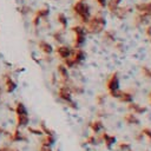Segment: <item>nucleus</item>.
I'll list each match as a JSON object with an SVG mask.
<instances>
[{
  "instance_id": "f257e3e1",
  "label": "nucleus",
  "mask_w": 151,
  "mask_h": 151,
  "mask_svg": "<svg viewBox=\"0 0 151 151\" xmlns=\"http://www.w3.org/2000/svg\"><path fill=\"white\" fill-rule=\"evenodd\" d=\"M105 26H106V20L101 13H97L94 15H91L88 21L84 25L86 33H90V34L101 33L105 29Z\"/></svg>"
},
{
  "instance_id": "f03ea898",
  "label": "nucleus",
  "mask_w": 151,
  "mask_h": 151,
  "mask_svg": "<svg viewBox=\"0 0 151 151\" xmlns=\"http://www.w3.org/2000/svg\"><path fill=\"white\" fill-rule=\"evenodd\" d=\"M90 11H91L90 6L85 2V0H77L72 5V13H73L74 18L79 21L80 25H85L88 21L90 17H91Z\"/></svg>"
},
{
  "instance_id": "7ed1b4c3",
  "label": "nucleus",
  "mask_w": 151,
  "mask_h": 151,
  "mask_svg": "<svg viewBox=\"0 0 151 151\" xmlns=\"http://www.w3.org/2000/svg\"><path fill=\"white\" fill-rule=\"evenodd\" d=\"M71 31L74 33V38H73V47L74 48H79L84 45L85 42V39H86V31H85V27L84 25H74L71 27Z\"/></svg>"
},
{
  "instance_id": "20e7f679",
  "label": "nucleus",
  "mask_w": 151,
  "mask_h": 151,
  "mask_svg": "<svg viewBox=\"0 0 151 151\" xmlns=\"http://www.w3.org/2000/svg\"><path fill=\"white\" fill-rule=\"evenodd\" d=\"M106 88L107 91H116L119 90V78H118V73L114 72L111 74V77L107 79L106 81Z\"/></svg>"
},
{
  "instance_id": "39448f33",
  "label": "nucleus",
  "mask_w": 151,
  "mask_h": 151,
  "mask_svg": "<svg viewBox=\"0 0 151 151\" xmlns=\"http://www.w3.org/2000/svg\"><path fill=\"white\" fill-rule=\"evenodd\" d=\"M134 9L137 13H140L146 17H151V1L150 2H139L134 6Z\"/></svg>"
},
{
  "instance_id": "423d86ee",
  "label": "nucleus",
  "mask_w": 151,
  "mask_h": 151,
  "mask_svg": "<svg viewBox=\"0 0 151 151\" xmlns=\"http://www.w3.org/2000/svg\"><path fill=\"white\" fill-rule=\"evenodd\" d=\"M131 12H132V8H131L130 6H119V7L117 8V11L113 13V15H114L117 19L123 20V19H125Z\"/></svg>"
},
{
  "instance_id": "0eeeda50",
  "label": "nucleus",
  "mask_w": 151,
  "mask_h": 151,
  "mask_svg": "<svg viewBox=\"0 0 151 151\" xmlns=\"http://www.w3.org/2000/svg\"><path fill=\"white\" fill-rule=\"evenodd\" d=\"M70 57L73 59L74 64H76V65H78V64H80V63L85 59V51H84V50H81L80 47H79V48H74V50H72V52H71Z\"/></svg>"
},
{
  "instance_id": "6e6552de",
  "label": "nucleus",
  "mask_w": 151,
  "mask_h": 151,
  "mask_svg": "<svg viewBox=\"0 0 151 151\" xmlns=\"http://www.w3.org/2000/svg\"><path fill=\"white\" fill-rule=\"evenodd\" d=\"M58 94L61 99H64L66 101H71V88H70L68 85L61 84L58 88Z\"/></svg>"
},
{
  "instance_id": "1a4fd4ad",
  "label": "nucleus",
  "mask_w": 151,
  "mask_h": 151,
  "mask_svg": "<svg viewBox=\"0 0 151 151\" xmlns=\"http://www.w3.org/2000/svg\"><path fill=\"white\" fill-rule=\"evenodd\" d=\"M149 19L150 18L146 17V15H143L140 13H136V15L133 18V25L136 27H142V26H144V25H146L149 22Z\"/></svg>"
},
{
  "instance_id": "9d476101",
  "label": "nucleus",
  "mask_w": 151,
  "mask_h": 151,
  "mask_svg": "<svg viewBox=\"0 0 151 151\" xmlns=\"http://www.w3.org/2000/svg\"><path fill=\"white\" fill-rule=\"evenodd\" d=\"M71 52H72V50H71L70 47H67V46H64V45L58 46V47L55 48V53H57V55H58L60 59H65V58L70 57Z\"/></svg>"
},
{
  "instance_id": "9b49d317",
  "label": "nucleus",
  "mask_w": 151,
  "mask_h": 151,
  "mask_svg": "<svg viewBox=\"0 0 151 151\" xmlns=\"http://www.w3.org/2000/svg\"><path fill=\"white\" fill-rule=\"evenodd\" d=\"M38 46H39V50H40L44 54H46V55H47V54H51L52 51H53L51 44H48L46 40H39Z\"/></svg>"
},
{
  "instance_id": "f8f14e48",
  "label": "nucleus",
  "mask_w": 151,
  "mask_h": 151,
  "mask_svg": "<svg viewBox=\"0 0 151 151\" xmlns=\"http://www.w3.org/2000/svg\"><path fill=\"white\" fill-rule=\"evenodd\" d=\"M55 19H57V22L60 25L61 29L65 31L66 27H67V17L65 15V13H63V12L57 13V14H55Z\"/></svg>"
},
{
  "instance_id": "ddd939ff",
  "label": "nucleus",
  "mask_w": 151,
  "mask_h": 151,
  "mask_svg": "<svg viewBox=\"0 0 151 151\" xmlns=\"http://www.w3.org/2000/svg\"><path fill=\"white\" fill-rule=\"evenodd\" d=\"M123 0H107V4H106V8L109 9V12L111 13V14H113L116 11H117V8L120 6V2H122Z\"/></svg>"
},
{
  "instance_id": "4468645a",
  "label": "nucleus",
  "mask_w": 151,
  "mask_h": 151,
  "mask_svg": "<svg viewBox=\"0 0 151 151\" xmlns=\"http://www.w3.org/2000/svg\"><path fill=\"white\" fill-rule=\"evenodd\" d=\"M103 37L106 41L110 42H116V33L112 29H104L103 31Z\"/></svg>"
},
{
  "instance_id": "2eb2a0df",
  "label": "nucleus",
  "mask_w": 151,
  "mask_h": 151,
  "mask_svg": "<svg viewBox=\"0 0 151 151\" xmlns=\"http://www.w3.org/2000/svg\"><path fill=\"white\" fill-rule=\"evenodd\" d=\"M50 14V8L48 7H41V8H38L35 12H34V15H37L38 18L40 19H46Z\"/></svg>"
},
{
  "instance_id": "dca6fc26",
  "label": "nucleus",
  "mask_w": 151,
  "mask_h": 151,
  "mask_svg": "<svg viewBox=\"0 0 151 151\" xmlns=\"http://www.w3.org/2000/svg\"><path fill=\"white\" fill-rule=\"evenodd\" d=\"M118 99H119L122 103H131V101H132V99H133V97H132V94H130L129 92L119 91Z\"/></svg>"
},
{
  "instance_id": "f3484780",
  "label": "nucleus",
  "mask_w": 151,
  "mask_h": 151,
  "mask_svg": "<svg viewBox=\"0 0 151 151\" xmlns=\"http://www.w3.org/2000/svg\"><path fill=\"white\" fill-rule=\"evenodd\" d=\"M101 138L104 139V142H105V145H106V147H111V145L112 144H114L116 143V138L113 137V136H110L109 133H106V132H104L103 134H101Z\"/></svg>"
},
{
  "instance_id": "a211bd4d",
  "label": "nucleus",
  "mask_w": 151,
  "mask_h": 151,
  "mask_svg": "<svg viewBox=\"0 0 151 151\" xmlns=\"http://www.w3.org/2000/svg\"><path fill=\"white\" fill-rule=\"evenodd\" d=\"M129 109L131 110V111H133V113H143V112H145L146 111V107H144V106H140V105H138V104H136V103H130V105H129Z\"/></svg>"
},
{
  "instance_id": "6ab92c4d",
  "label": "nucleus",
  "mask_w": 151,
  "mask_h": 151,
  "mask_svg": "<svg viewBox=\"0 0 151 151\" xmlns=\"http://www.w3.org/2000/svg\"><path fill=\"white\" fill-rule=\"evenodd\" d=\"M5 77V86H6V91L7 92H11L15 88V83L11 79V77L8 76H4Z\"/></svg>"
},
{
  "instance_id": "aec40b11",
  "label": "nucleus",
  "mask_w": 151,
  "mask_h": 151,
  "mask_svg": "<svg viewBox=\"0 0 151 151\" xmlns=\"http://www.w3.org/2000/svg\"><path fill=\"white\" fill-rule=\"evenodd\" d=\"M124 120H125L127 124H134V125H137V124L139 123V120L136 118L134 113H127V114H125V116H124Z\"/></svg>"
},
{
  "instance_id": "412c9836",
  "label": "nucleus",
  "mask_w": 151,
  "mask_h": 151,
  "mask_svg": "<svg viewBox=\"0 0 151 151\" xmlns=\"http://www.w3.org/2000/svg\"><path fill=\"white\" fill-rule=\"evenodd\" d=\"M90 127H91V130L93 131V132H98L99 130H101L103 129V124H101V122L100 120H94V122H92L91 124H90Z\"/></svg>"
},
{
  "instance_id": "4be33fe9",
  "label": "nucleus",
  "mask_w": 151,
  "mask_h": 151,
  "mask_svg": "<svg viewBox=\"0 0 151 151\" xmlns=\"http://www.w3.org/2000/svg\"><path fill=\"white\" fill-rule=\"evenodd\" d=\"M63 33H64V29H58L57 32H54L53 33V39L55 40V41H58V42H61L63 41Z\"/></svg>"
},
{
  "instance_id": "5701e85b",
  "label": "nucleus",
  "mask_w": 151,
  "mask_h": 151,
  "mask_svg": "<svg viewBox=\"0 0 151 151\" xmlns=\"http://www.w3.org/2000/svg\"><path fill=\"white\" fill-rule=\"evenodd\" d=\"M31 11H32V8H31L28 5H22V6H20V8H19V13H20L21 15H27Z\"/></svg>"
},
{
  "instance_id": "b1692460",
  "label": "nucleus",
  "mask_w": 151,
  "mask_h": 151,
  "mask_svg": "<svg viewBox=\"0 0 151 151\" xmlns=\"http://www.w3.org/2000/svg\"><path fill=\"white\" fill-rule=\"evenodd\" d=\"M142 74H143V77H145L147 79H151V68L147 67V66H143L142 67Z\"/></svg>"
},
{
  "instance_id": "393cba45",
  "label": "nucleus",
  "mask_w": 151,
  "mask_h": 151,
  "mask_svg": "<svg viewBox=\"0 0 151 151\" xmlns=\"http://www.w3.org/2000/svg\"><path fill=\"white\" fill-rule=\"evenodd\" d=\"M118 149L122 150V151H127V150L131 149V146H130L129 143H119L118 144Z\"/></svg>"
},
{
  "instance_id": "a878e982",
  "label": "nucleus",
  "mask_w": 151,
  "mask_h": 151,
  "mask_svg": "<svg viewBox=\"0 0 151 151\" xmlns=\"http://www.w3.org/2000/svg\"><path fill=\"white\" fill-rule=\"evenodd\" d=\"M96 101H97L99 105H103L104 101H105V96H103V94H98V96L96 97Z\"/></svg>"
},
{
  "instance_id": "bb28decb",
  "label": "nucleus",
  "mask_w": 151,
  "mask_h": 151,
  "mask_svg": "<svg viewBox=\"0 0 151 151\" xmlns=\"http://www.w3.org/2000/svg\"><path fill=\"white\" fill-rule=\"evenodd\" d=\"M86 142L88 143V144H92V145H94V144H98L97 142V138H96V136H90L87 139H86Z\"/></svg>"
},
{
  "instance_id": "cd10ccee",
  "label": "nucleus",
  "mask_w": 151,
  "mask_h": 151,
  "mask_svg": "<svg viewBox=\"0 0 151 151\" xmlns=\"http://www.w3.org/2000/svg\"><path fill=\"white\" fill-rule=\"evenodd\" d=\"M97 5L100 7V8H105L106 7V4H107V0H96Z\"/></svg>"
},
{
  "instance_id": "c85d7f7f",
  "label": "nucleus",
  "mask_w": 151,
  "mask_h": 151,
  "mask_svg": "<svg viewBox=\"0 0 151 151\" xmlns=\"http://www.w3.org/2000/svg\"><path fill=\"white\" fill-rule=\"evenodd\" d=\"M142 133H143L144 136H146L149 139H151V130H150V129H146V127L143 129V130H142Z\"/></svg>"
},
{
  "instance_id": "c756f323",
  "label": "nucleus",
  "mask_w": 151,
  "mask_h": 151,
  "mask_svg": "<svg viewBox=\"0 0 151 151\" xmlns=\"http://www.w3.org/2000/svg\"><path fill=\"white\" fill-rule=\"evenodd\" d=\"M144 31H145V34H146L149 38H151V25H147Z\"/></svg>"
},
{
  "instance_id": "7c9ffc66",
  "label": "nucleus",
  "mask_w": 151,
  "mask_h": 151,
  "mask_svg": "<svg viewBox=\"0 0 151 151\" xmlns=\"http://www.w3.org/2000/svg\"><path fill=\"white\" fill-rule=\"evenodd\" d=\"M40 151H51V149L48 147V145H41Z\"/></svg>"
},
{
  "instance_id": "2f4dec72",
  "label": "nucleus",
  "mask_w": 151,
  "mask_h": 151,
  "mask_svg": "<svg viewBox=\"0 0 151 151\" xmlns=\"http://www.w3.org/2000/svg\"><path fill=\"white\" fill-rule=\"evenodd\" d=\"M149 96H150V103H151V92H150V94H149Z\"/></svg>"
},
{
  "instance_id": "473e14b6",
  "label": "nucleus",
  "mask_w": 151,
  "mask_h": 151,
  "mask_svg": "<svg viewBox=\"0 0 151 151\" xmlns=\"http://www.w3.org/2000/svg\"><path fill=\"white\" fill-rule=\"evenodd\" d=\"M150 42H151V38H150Z\"/></svg>"
},
{
  "instance_id": "72a5a7b5",
  "label": "nucleus",
  "mask_w": 151,
  "mask_h": 151,
  "mask_svg": "<svg viewBox=\"0 0 151 151\" xmlns=\"http://www.w3.org/2000/svg\"><path fill=\"white\" fill-rule=\"evenodd\" d=\"M150 18H151V17H150Z\"/></svg>"
}]
</instances>
